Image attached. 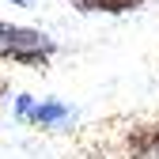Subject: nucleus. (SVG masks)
Listing matches in <instances>:
<instances>
[{"instance_id":"obj_1","label":"nucleus","mask_w":159,"mask_h":159,"mask_svg":"<svg viewBox=\"0 0 159 159\" xmlns=\"http://www.w3.org/2000/svg\"><path fill=\"white\" fill-rule=\"evenodd\" d=\"M0 46H46V49H57L49 34L34 30V27H19V23H4V19H0Z\"/></svg>"},{"instance_id":"obj_2","label":"nucleus","mask_w":159,"mask_h":159,"mask_svg":"<svg viewBox=\"0 0 159 159\" xmlns=\"http://www.w3.org/2000/svg\"><path fill=\"white\" fill-rule=\"evenodd\" d=\"M49 57H53V49H46V46H0V61H11V65L46 68Z\"/></svg>"},{"instance_id":"obj_3","label":"nucleus","mask_w":159,"mask_h":159,"mask_svg":"<svg viewBox=\"0 0 159 159\" xmlns=\"http://www.w3.org/2000/svg\"><path fill=\"white\" fill-rule=\"evenodd\" d=\"M148 0H72V8L80 11H102V15H125V11H140Z\"/></svg>"},{"instance_id":"obj_4","label":"nucleus","mask_w":159,"mask_h":159,"mask_svg":"<svg viewBox=\"0 0 159 159\" xmlns=\"http://www.w3.org/2000/svg\"><path fill=\"white\" fill-rule=\"evenodd\" d=\"M72 110L65 106V102H57V98H46V102H34V110H30V117L27 121H34V125H61L65 117H68Z\"/></svg>"},{"instance_id":"obj_5","label":"nucleus","mask_w":159,"mask_h":159,"mask_svg":"<svg viewBox=\"0 0 159 159\" xmlns=\"http://www.w3.org/2000/svg\"><path fill=\"white\" fill-rule=\"evenodd\" d=\"M30 110H34V98H30V95H19V98H15V117H19V121H27Z\"/></svg>"},{"instance_id":"obj_6","label":"nucleus","mask_w":159,"mask_h":159,"mask_svg":"<svg viewBox=\"0 0 159 159\" xmlns=\"http://www.w3.org/2000/svg\"><path fill=\"white\" fill-rule=\"evenodd\" d=\"M148 159H159V125H152V144H148Z\"/></svg>"},{"instance_id":"obj_7","label":"nucleus","mask_w":159,"mask_h":159,"mask_svg":"<svg viewBox=\"0 0 159 159\" xmlns=\"http://www.w3.org/2000/svg\"><path fill=\"white\" fill-rule=\"evenodd\" d=\"M8 4H15V8H30L34 0H8Z\"/></svg>"},{"instance_id":"obj_8","label":"nucleus","mask_w":159,"mask_h":159,"mask_svg":"<svg viewBox=\"0 0 159 159\" xmlns=\"http://www.w3.org/2000/svg\"><path fill=\"white\" fill-rule=\"evenodd\" d=\"M4 91H8V84H4V76H0V95H4Z\"/></svg>"}]
</instances>
